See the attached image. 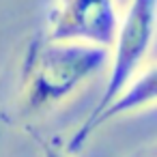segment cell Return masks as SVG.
<instances>
[{"mask_svg":"<svg viewBox=\"0 0 157 157\" xmlns=\"http://www.w3.org/2000/svg\"><path fill=\"white\" fill-rule=\"evenodd\" d=\"M39 148H41V157H71L65 153V148H60L52 142H45V140L39 142Z\"/></svg>","mask_w":157,"mask_h":157,"instance_id":"5b68a950","label":"cell"},{"mask_svg":"<svg viewBox=\"0 0 157 157\" xmlns=\"http://www.w3.org/2000/svg\"><path fill=\"white\" fill-rule=\"evenodd\" d=\"M155 22H157V0H129L125 13L121 15L114 41L108 50L110 52L108 82L88 116L101 112L142 71L146 54L151 52L155 41Z\"/></svg>","mask_w":157,"mask_h":157,"instance_id":"7a4b0ae2","label":"cell"},{"mask_svg":"<svg viewBox=\"0 0 157 157\" xmlns=\"http://www.w3.org/2000/svg\"><path fill=\"white\" fill-rule=\"evenodd\" d=\"M108 56L103 48L35 37L20 65L17 116L35 118L58 108L108 65Z\"/></svg>","mask_w":157,"mask_h":157,"instance_id":"6da1fadb","label":"cell"},{"mask_svg":"<svg viewBox=\"0 0 157 157\" xmlns=\"http://www.w3.org/2000/svg\"><path fill=\"white\" fill-rule=\"evenodd\" d=\"M118 22L116 0H54L48 11L45 37L110 50Z\"/></svg>","mask_w":157,"mask_h":157,"instance_id":"3957f363","label":"cell"},{"mask_svg":"<svg viewBox=\"0 0 157 157\" xmlns=\"http://www.w3.org/2000/svg\"><path fill=\"white\" fill-rule=\"evenodd\" d=\"M157 99V71L153 65H146L142 67V71L97 114L93 116H86L84 123L71 133V138L67 140L65 144V153L67 155H73L78 153L86 142L88 138L99 129L103 127L105 123L123 116V114H131V112H138V110H144V108H151Z\"/></svg>","mask_w":157,"mask_h":157,"instance_id":"277c9868","label":"cell"}]
</instances>
